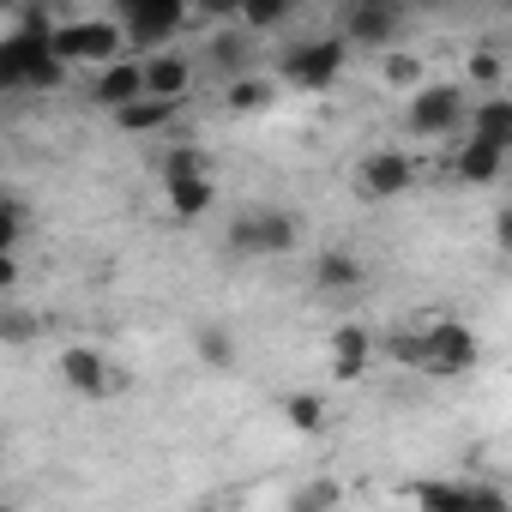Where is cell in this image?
Instances as JSON below:
<instances>
[{
    "label": "cell",
    "mask_w": 512,
    "mask_h": 512,
    "mask_svg": "<svg viewBox=\"0 0 512 512\" xmlns=\"http://www.w3.org/2000/svg\"><path fill=\"white\" fill-rule=\"evenodd\" d=\"M470 512H506V494L494 482H470Z\"/></svg>",
    "instance_id": "cell-32"
},
{
    "label": "cell",
    "mask_w": 512,
    "mask_h": 512,
    "mask_svg": "<svg viewBox=\"0 0 512 512\" xmlns=\"http://www.w3.org/2000/svg\"><path fill=\"white\" fill-rule=\"evenodd\" d=\"M362 278H368V272H362V260H356L350 247H326L320 260H314V290H320V296H356Z\"/></svg>",
    "instance_id": "cell-13"
},
{
    "label": "cell",
    "mask_w": 512,
    "mask_h": 512,
    "mask_svg": "<svg viewBox=\"0 0 512 512\" xmlns=\"http://www.w3.org/2000/svg\"><path fill=\"white\" fill-rule=\"evenodd\" d=\"M386 356L404 362V368H422V362H428V332H422V326H398V332H386Z\"/></svg>",
    "instance_id": "cell-27"
},
{
    "label": "cell",
    "mask_w": 512,
    "mask_h": 512,
    "mask_svg": "<svg viewBox=\"0 0 512 512\" xmlns=\"http://www.w3.org/2000/svg\"><path fill=\"white\" fill-rule=\"evenodd\" d=\"M0 338H7V344H31V338H37V314L7 308V314H0Z\"/></svg>",
    "instance_id": "cell-30"
},
{
    "label": "cell",
    "mask_w": 512,
    "mask_h": 512,
    "mask_svg": "<svg viewBox=\"0 0 512 512\" xmlns=\"http://www.w3.org/2000/svg\"><path fill=\"white\" fill-rule=\"evenodd\" d=\"M464 73H470L476 85H494V79H500V55H494V49H476V55L464 61Z\"/></svg>",
    "instance_id": "cell-31"
},
{
    "label": "cell",
    "mask_w": 512,
    "mask_h": 512,
    "mask_svg": "<svg viewBox=\"0 0 512 512\" xmlns=\"http://www.w3.org/2000/svg\"><path fill=\"white\" fill-rule=\"evenodd\" d=\"M7 512H19V506H7Z\"/></svg>",
    "instance_id": "cell-34"
},
{
    "label": "cell",
    "mask_w": 512,
    "mask_h": 512,
    "mask_svg": "<svg viewBox=\"0 0 512 512\" xmlns=\"http://www.w3.org/2000/svg\"><path fill=\"white\" fill-rule=\"evenodd\" d=\"M494 241H500V247L512 253V211H500V223H494Z\"/></svg>",
    "instance_id": "cell-33"
},
{
    "label": "cell",
    "mask_w": 512,
    "mask_h": 512,
    "mask_svg": "<svg viewBox=\"0 0 512 512\" xmlns=\"http://www.w3.org/2000/svg\"><path fill=\"white\" fill-rule=\"evenodd\" d=\"M199 512H211V506H199Z\"/></svg>",
    "instance_id": "cell-35"
},
{
    "label": "cell",
    "mask_w": 512,
    "mask_h": 512,
    "mask_svg": "<svg viewBox=\"0 0 512 512\" xmlns=\"http://www.w3.org/2000/svg\"><path fill=\"white\" fill-rule=\"evenodd\" d=\"M380 79L416 97V91H422V61H416V55H398V49H386V55H380Z\"/></svg>",
    "instance_id": "cell-28"
},
{
    "label": "cell",
    "mask_w": 512,
    "mask_h": 512,
    "mask_svg": "<svg viewBox=\"0 0 512 512\" xmlns=\"http://www.w3.org/2000/svg\"><path fill=\"white\" fill-rule=\"evenodd\" d=\"M410 181H416V163H410L404 151H392V145H386V151H368V157L356 163V193L374 199V205H380V199H404Z\"/></svg>",
    "instance_id": "cell-9"
},
{
    "label": "cell",
    "mask_w": 512,
    "mask_h": 512,
    "mask_svg": "<svg viewBox=\"0 0 512 512\" xmlns=\"http://www.w3.org/2000/svg\"><path fill=\"white\" fill-rule=\"evenodd\" d=\"M175 109H181V103H157V97H139L133 109H121V115H115V127H121V133H163V127L175 121Z\"/></svg>",
    "instance_id": "cell-20"
},
{
    "label": "cell",
    "mask_w": 512,
    "mask_h": 512,
    "mask_svg": "<svg viewBox=\"0 0 512 512\" xmlns=\"http://www.w3.org/2000/svg\"><path fill=\"white\" fill-rule=\"evenodd\" d=\"M223 103H229V115H260V109H272V85L247 73V79H235L223 91Z\"/></svg>",
    "instance_id": "cell-24"
},
{
    "label": "cell",
    "mask_w": 512,
    "mask_h": 512,
    "mask_svg": "<svg viewBox=\"0 0 512 512\" xmlns=\"http://www.w3.org/2000/svg\"><path fill=\"white\" fill-rule=\"evenodd\" d=\"M284 422H290L296 434H320V428H326V398H314V392H290V398H284Z\"/></svg>",
    "instance_id": "cell-25"
},
{
    "label": "cell",
    "mask_w": 512,
    "mask_h": 512,
    "mask_svg": "<svg viewBox=\"0 0 512 512\" xmlns=\"http://www.w3.org/2000/svg\"><path fill=\"white\" fill-rule=\"evenodd\" d=\"M49 49H55L61 61H103V67H115L121 49H127V31H121L115 19H67V25L49 37Z\"/></svg>",
    "instance_id": "cell-5"
},
{
    "label": "cell",
    "mask_w": 512,
    "mask_h": 512,
    "mask_svg": "<svg viewBox=\"0 0 512 512\" xmlns=\"http://www.w3.org/2000/svg\"><path fill=\"white\" fill-rule=\"evenodd\" d=\"M302 241V217L296 211H241L229 223V253H241V260H278V253H290Z\"/></svg>",
    "instance_id": "cell-2"
},
{
    "label": "cell",
    "mask_w": 512,
    "mask_h": 512,
    "mask_svg": "<svg viewBox=\"0 0 512 512\" xmlns=\"http://www.w3.org/2000/svg\"><path fill=\"white\" fill-rule=\"evenodd\" d=\"M205 61H211L217 73H229V85H235V79H247V67H253V37H247L241 25H229V31H217V37L205 43Z\"/></svg>",
    "instance_id": "cell-16"
},
{
    "label": "cell",
    "mask_w": 512,
    "mask_h": 512,
    "mask_svg": "<svg viewBox=\"0 0 512 512\" xmlns=\"http://www.w3.org/2000/svg\"><path fill=\"white\" fill-rule=\"evenodd\" d=\"M25 223H31L25 199H19V193H7V199H0V247H7V253H19V241H25Z\"/></svg>",
    "instance_id": "cell-29"
},
{
    "label": "cell",
    "mask_w": 512,
    "mask_h": 512,
    "mask_svg": "<svg viewBox=\"0 0 512 512\" xmlns=\"http://www.w3.org/2000/svg\"><path fill=\"white\" fill-rule=\"evenodd\" d=\"M193 356H199L205 368H217V374L241 362V350H235V338H229V326H199V332H193Z\"/></svg>",
    "instance_id": "cell-21"
},
{
    "label": "cell",
    "mask_w": 512,
    "mask_h": 512,
    "mask_svg": "<svg viewBox=\"0 0 512 512\" xmlns=\"http://www.w3.org/2000/svg\"><path fill=\"white\" fill-rule=\"evenodd\" d=\"M368 356H374V332H368V326H356V320H344V326L332 332V374L350 386V380H362V374H368Z\"/></svg>",
    "instance_id": "cell-14"
},
{
    "label": "cell",
    "mask_w": 512,
    "mask_h": 512,
    "mask_svg": "<svg viewBox=\"0 0 512 512\" xmlns=\"http://www.w3.org/2000/svg\"><path fill=\"white\" fill-rule=\"evenodd\" d=\"M163 193H169V211H175L181 223H193V217H205V211L217 205V187H211V175H199V181H169Z\"/></svg>",
    "instance_id": "cell-19"
},
{
    "label": "cell",
    "mask_w": 512,
    "mask_h": 512,
    "mask_svg": "<svg viewBox=\"0 0 512 512\" xmlns=\"http://www.w3.org/2000/svg\"><path fill=\"white\" fill-rule=\"evenodd\" d=\"M422 332H428V362H422L428 380H458L482 362V338L464 320H428Z\"/></svg>",
    "instance_id": "cell-4"
},
{
    "label": "cell",
    "mask_w": 512,
    "mask_h": 512,
    "mask_svg": "<svg viewBox=\"0 0 512 512\" xmlns=\"http://www.w3.org/2000/svg\"><path fill=\"white\" fill-rule=\"evenodd\" d=\"M344 61H350V43L344 37H302V43L284 49L278 67H284V79L296 91H332L338 73H344Z\"/></svg>",
    "instance_id": "cell-3"
},
{
    "label": "cell",
    "mask_w": 512,
    "mask_h": 512,
    "mask_svg": "<svg viewBox=\"0 0 512 512\" xmlns=\"http://www.w3.org/2000/svg\"><path fill=\"white\" fill-rule=\"evenodd\" d=\"M500 169H506V151L488 145V139H464L458 157H452V175L464 187H488V181H500Z\"/></svg>",
    "instance_id": "cell-15"
},
{
    "label": "cell",
    "mask_w": 512,
    "mask_h": 512,
    "mask_svg": "<svg viewBox=\"0 0 512 512\" xmlns=\"http://www.w3.org/2000/svg\"><path fill=\"white\" fill-rule=\"evenodd\" d=\"M404 25V7H392V0H350V7L338 13V37L344 43H362V49H386Z\"/></svg>",
    "instance_id": "cell-8"
},
{
    "label": "cell",
    "mask_w": 512,
    "mask_h": 512,
    "mask_svg": "<svg viewBox=\"0 0 512 512\" xmlns=\"http://www.w3.org/2000/svg\"><path fill=\"white\" fill-rule=\"evenodd\" d=\"M181 25H187V7H181V0H121V31H127L133 49H157V55H163V43H169Z\"/></svg>",
    "instance_id": "cell-6"
},
{
    "label": "cell",
    "mask_w": 512,
    "mask_h": 512,
    "mask_svg": "<svg viewBox=\"0 0 512 512\" xmlns=\"http://www.w3.org/2000/svg\"><path fill=\"white\" fill-rule=\"evenodd\" d=\"M61 380H67V392H79V398H109V392H121L115 362H109L103 350H91V344L61 350Z\"/></svg>",
    "instance_id": "cell-10"
},
{
    "label": "cell",
    "mask_w": 512,
    "mask_h": 512,
    "mask_svg": "<svg viewBox=\"0 0 512 512\" xmlns=\"http://www.w3.org/2000/svg\"><path fill=\"white\" fill-rule=\"evenodd\" d=\"M290 13H296L290 0H241V19H235V25H241L247 37H260V31H278V25H290Z\"/></svg>",
    "instance_id": "cell-23"
},
{
    "label": "cell",
    "mask_w": 512,
    "mask_h": 512,
    "mask_svg": "<svg viewBox=\"0 0 512 512\" xmlns=\"http://www.w3.org/2000/svg\"><path fill=\"white\" fill-rule=\"evenodd\" d=\"M199 175H211L199 145H169V151H163V187H169V181H199Z\"/></svg>",
    "instance_id": "cell-26"
},
{
    "label": "cell",
    "mask_w": 512,
    "mask_h": 512,
    "mask_svg": "<svg viewBox=\"0 0 512 512\" xmlns=\"http://www.w3.org/2000/svg\"><path fill=\"white\" fill-rule=\"evenodd\" d=\"M139 97H145V61H115V67H103V73L91 79V103L109 109V115L133 109Z\"/></svg>",
    "instance_id": "cell-11"
},
{
    "label": "cell",
    "mask_w": 512,
    "mask_h": 512,
    "mask_svg": "<svg viewBox=\"0 0 512 512\" xmlns=\"http://www.w3.org/2000/svg\"><path fill=\"white\" fill-rule=\"evenodd\" d=\"M187 91H193V61H187V55H175V49L145 55V97H157V103H181Z\"/></svg>",
    "instance_id": "cell-12"
},
{
    "label": "cell",
    "mask_w": 512,
    "mask_h": 512,
    "mask_svg": "<svg viewBox=\"0 0 512 512\" xmlns=\"http://www.w3.org/2000/svg\"><path fill=\"white\" fill-rule=\"evenodd\" d=\"M470 139H488L512 157V97H482L470 109Z\"/></svg>",
    "instance_id": "cell-17"
},
{
    "label": "cell",
    "mask_w": 512,
    "mask_h": 512,
    "mask_svg": "<svg viewBox=\"0 0 512 512\" xmlns=\"http://www.w3.org/2000/svg\"><path fill=\"white\" fill-rule=\"evenodd\" d=\"M404 127H410L416 139H446V133H458V127H464V91H458V85H422V91L410 97V109H404Z\"/></svg>",
    "instance_id": "cell-7"
},
{
    "label": "cell",
    "mask_w": 512,
    "mask_h": 512,
    "mask_svg": "<svg viewBox=\"0 0 512 512\" xmlns=\"http://www.w3.org/2000/svg\"><path fill=\"white\" fill-rule=\"evenodd\" d=\"M344 506V482L338 476H314L290 494V512H338Z\"/></svg>",
    "instance_id": "cell-22"
},
{
    "label": "cell",
    "mask_w": 512,
    "mask_h": 512,
    "mask_svg": "<svg viewBox=\"0 0 512 512\" xmlns=\"http://www.w3.org/2000/svg\"><path fill=\"white\" fill-rule=\"evenodd\" d=\"M61 73L67 61L49 49V37H25V31L0 37V91H55Z\"/></svg>",
    "instance_id": "cell-1"
},
{
    "label": "cell",
    "mask_w": 512,
    "mask_h": 512,
    "mask_svg": "<svg viewBox=\"0 0 512 512\" xmlns=\"http://www.w3.org/2000/svg\"><path fill=\"white\" fill-rule=\"evenodd\" d=\"M410 500H416V512H470V482L428 476V482H410Z\"/></svg>",
    "instance_id": "cell-18"
}]
</instances>
